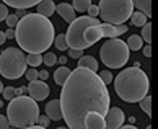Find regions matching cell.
Here are the masks:
<instances>
[{
    "label": "cell",
    "mask_w": 158,
    "mask_h": 129,
    "mask_svg": "<svg viewBox=\"0 0 158 129\" xmlns=\"http://www.w3.org/2000/svg\"><path fill=\"white\" fill-rule=\"evenodd\" d=\"M5 20H7V25H8V28H15V26H16V23H18V20H20V18H18V16H16L15 13H13V15H10V13H8V15H7V18H5Z\"/></svg>",
    "instance_id": "f546056e"
},
{
    "label": "cell",
    "mask_w": 158,
    "mask_h": 129,
    "mask_svg": "<svg viewBox=\"0 0 158 129\" xmlns=\"http://www.w3.org/2000/svg\"><path fill=\"white\" fill-rule=\"evenodd\" d=\"M127 33V26L122 23V25H111V23H96V25H91L85 30L83 33V39L85 43L90 46H93L96 43V41H99L101 38H119L121 34Z\"/></svg>",
    "instance_id": "9c48e42d"
},
{
    "label": "cell",
    "mask_w": 158,
    "mask_h": 129,
    "mask_svg": "<svg viewBox=\"0 0 158 129\" xmlns=\"http://www.w3.org/2000/svg\"><path fill=\"white\" fill-rule=\"evenodd\" d=\"M41 62H43V56H41L39 52H30V54L26 56V64L31 67H38Z\"/></svg>",
    "instance_id": "7402d4cb"
},
{
    "label": "cell",
    "mask_w": 158,
    "mask_h": 129,
    "mask_svg": "<svg viewBox=\"0 0 158 129\" xmlns=\"http://www.w3.org/2000/svg\"><path fill=\"white\" fill-rule=\"evenodd\" d=\"M7 15H8V7L3 3H0V21H3L7 18Z\"/></svg>",
    "instance_id": "d590c367"
},
{
    "label": "cell",
    "mask_w": 158,
    "mask_h": 129,
    "mask_svg": "<svg viewBox=\"0 0 158 129\" xmlns=\"http://www.w3.org/2000/svg\"><path fill=\"white\" fill-rule=\"evenodd\" d=\"M81 56H83V49H69V57H72V59H80Z\"/></svg>",
    "instance_id": "1f68e13d"
},
{
    "label": "cell",
    "mask_w": 158,
    "mask_h": 129,
    "mask_svg": "<svg viewBox=\"0 0 158 129\" xmlns=\"http://www.w3.org/2000/svg\"><path fill=\"white\" fill-rule=\"evenodd\" d=\"M142 39L145 41V43H152V23L147 21L145 25L142 26Z\"/></svg>",
    "instance_id": "484cf974"
},
{
    "label": "cell",
    "mask_w": 158,
    "mask_h": 129,
    "mask_svg": "<svg viewBox=\"0 0 158 129\" xmlns=\"http://www.w3.org/2000/svg\"><path fill=\"white\" fill-rule=\"evenodd\" d=\"M142 48H143V46H142ZM143 56H145V57H150V56H152V46H150V44H147V46L143 48Z\"/></svg>",
    "instance_id": "8d00e7d4"
},
{
    "label": "cell",
    "mask_w": 158,
    "mask_h": 129,
    "mask_svg": "<svg viewBox=\"0 0 158 129\" xmlns=\"http://www.w3.org/2000/svg\"><path fill=\"white\" fill-rule=\"evenodd\" d=\"M46 116L52 121L62 119V108H60L59 100H51V101L46 105Z\"/></svg>",
    "instance_id": "4fadbf2b"
},
{
    "label": "cell",
    "mask_w": 158,
    "mask_h": 129,
    "mask_svg": "<svg viewBox=\"0 0 158 129\" xmlns=\"http://www.w3.org/2000/svg\"><path fill=\"white\" fill-rule=\"evenodd\" d=\"M99 57L109 69L124 67L129 61V48L126 41L119 38H109V41H106L99 49Z\"/></svg>",
    "instance_id": "52a82bcc"
},
{
    "label": "cell",
    "mask_w": 158,
    "mask_h": 129,
    "mask_svg": "<svg viewBox=\"0 0 158 129\" xmlns=\"http://www.w3.org/2000/svg\"><path fill=\"white\" fill-rule=\"evenodd\" d=\"M15 38L26 52H46L54 43V25L41 13H26L16 23Z\"/></svg>",
    "instance_id": "7a4b0ae2"
},
{
    "label": "cell",
    "mask_w": 158,
    "mask_h": 129,
    "mask_svg": "<svg viewBox=\"0 0 158 129\" xmlns=\"http://www.w3.org/2000/svg\"><path fill=\"white\" fill-rule=\"evenodd\" d=\"M96 23H99V20L95 18V16H78V18H73L70 21V26H69L67 34H65L69 48H73V49L88 48V44L83 39V33L88 26L96 25Z\"/></svg>",
    "instance_id": "ba28073f"
},
{
    "label": "cell",
    "mask_w": 158,
    "mask_h": 129,
    "mask_svg": "<svg viewBox=\"0 0 158 129\" xmlns=\"http://www.w3.org/2000/svg\"><path fill=\"white\" fill-rule=\"evenodd\" d=\"M18 18H21V16H25L26 15V8H16V13H15Z\"/></svg>",
    "instance_id": "ab89813d"
},
{
    "label": "cell",
    "mask_w": 158,
    "mask_h": 129,
    "mask_svg": "<svg viewBox=\"0 0 158 129\" xmlns=\"http://www.w3.org/2000/svg\"><path fill=\"white\" fill-rule=\"evenodd\" d=\"M98 77L101 79L106 85L111 84V82H113V79H114V77H113V74H111L109 70H103V72H99V74H98Z\"/></svg>",
    "instance_id": "83f0119b"
},
{
    "label": "cell",
    "mask_w": 158,
    "mask_h": 129,
    "mask_svg": "<svg viewBox=\"0 0 158 129\" xmlns=\"http://www.w3.org/2000/svg\"><path fill=\"white\" fill-rule=\"evenodd\" d=\"M25 75H26V79L28 80H36V79H39L38 77V70L34 69V67H31V69H28V70H25Z\"/></svg>",
    "instance_id": "4dcf8cb0"
},
{
    "label": "cell",
    "mask_w": 158,
    "mask_h": 129,
    "mask_svg": "<svg viewBox=\"0 0 158 129\" xmlns=\"http://www.w3.org/2000/svg\"><path fill=\"white\" fill-rule=\"evenodd\" d=\"M26 56L20 48H7L0 54V75L8 80H16L25 75Z\"/></svg>",
    "instance_id": "8992f818"
},
{
    "label": "cell",
    "mask_w": 158,
    "mask_h": 129,
    "mask_svg": "<svg viewBox=\"0 0 158 129\" xmlns=\"http://www.w3.org/2000/svg\"><path fill=\"white\" fill-rule=\"evenodd\" d=\"M131 21H132V25H134V26H143L145 23L148 21V18L142 13V11H132Z\"/></svg>",
    "instance_id": "44dd1931"
},
{
    "label": "cell",
    "mask_w": 158,
    "mask_h": 129,
    "mask_svg": "<svg viewBox=\"0 0 158 129\" xmlns=\"http://www.w3.org/2000/svg\"><path fill=\"white\" fill-rule=\"evenodd\" d=\"M114 90L121 100L127 103H135L148 93V77L139 66L127 67L118 77L113 79Z\"/></svg>",
    "instance_id": "3957f363"
},
{
    "label": "cell",
    "mask_w": 158,
    "mask_h": 129,
    "mask_svg": "<svg viewBox=\"0 0 158 129\" xmlns=\"http://www.w3.org/2000/svg\"><path fill=\"white\" fill-rule=\"evenodd\" d=\"M54 44H56V48L59 49V51H65V49H69V44H67L65 34H57V36H54Z\"/></svg>",
    "instance_id": "cb8c5ba5"
},
{
    "label": "cell",
    "mask_w": 158,
    "mask_h": 129,
    "mask_svg": "<svg viewBox=\"0 0 158 129\" xmlns=\"http://www.w3.org/2000/svg\"><path fill=\"white\" fill-rule=\"evenodd\" d=\"M83 127H88V129H103L106 127L104 124V116L98 111H90L86 113L85 119H83Z\"/></svg>",
    "instance_id": "7c38bea8"
},
{
    "label": "cell",
    "mask_w": 158,
    "mask_h": 129,
    "mask_svg": "<svg viewBox=\"0 0 158 129\" xmlns=\"http://www.w3.org/2000/svg\"><path fill=\"white\" fill-rule=\"evenodd\" d=\"M3 106V103H2V100H0V108H2Z\"/></svg>",
    "instance_id": "bcb514c9"
},
{
    "label": "cell",
    "mask_w": 158,
    "mask_h": 129,
    "mask_svg": "<svg viewBox=\"0 0 158 129\" xmlns=\"http://www.w3.org/2000/svg\"><path fill=\"white\" fill-rule=\"evenodd\" d=\"M121 127H126V129H134L135 126H134L132 123H131V124H124V123H122V124H121Z\"/></svg>",
    "instance_id": "ee69618b"
},
{
    "label": "cell",
    "mask_w": 158,
    "mask_h": 129,
    "mask_svg": "<svg viewBox=\"0 0 158 129\" xmlns=\"http://www.w3.org/2000/svg\"><path fill=\"white\" fill-rule=\"evenodd\" d=\"M2 90H3V84H2V80H0V93H2Z\"/></svg>",
    "instance_id": "f6af8a7d"
},
{
    "label": "cell",
    "mask_w": 158,
    "mask_h": 129,
    "mask_svg": "<svg viewBox=\"0 0 158 129\" xmlns=\"http://www.w3.org/2000/svg\"><path fill=\"white\" fill-rule=\"evenodd\" d=\"M57 62H60V64H67V57H65V56H60L59 59H57Z\"/></svg>",
    "instance_id": "7bdbcfd3"
},
{
    "label": "cell",
    "mask_w": 158,
    "mask_h": 129,
    "mask_svg": "<svg viewBox=\"0 0 158 129\" xmlns=\"http://www.w3.org/2000/svg\"><path fill=\"white\" fill-rule=\"evenodd\" d=\"M86 11H88V16H98V13H99V8H98V5H90L88 8H86Z\"/></svg>",
    "instance_id": "e575fe53"
},
{
    "label": "cell",
    "mask_w": 158,
    "mask_h": 129,
    "mask_svg": "<svg viewBox=\"0 0 158 129\" xmlns=\"http://www.w3.org/2000/svg\"><path fill=\"white\" fill-rule=\"evenodd\" d=\"M127 48L129 51H140L143 46V39L142 36H139V34H131V38L127 39Z\"/></svg>",
    "instance_id": "d6986e66"
},
{
    "label": "cell",
    "mask_w": 158,
    "mask_h": 129,
    "mask_svg": "<svg viewBox=\"0 0 158 129\" xmlns=\"http://www.w3.org/2000/svg\"><path fill=\"white\" fill-rule=\"evenodd\" d=\"M8 127H11L8 118H7V116H3V114H0V129H8Z\"/></svg>",
    "instance_id": "836d02e7"
},
{
    "label": "cell",
    "mask_w": 158,
    "mask_h": 129,
    "mask_svg": "<svg viewBox=\"0 0 158 129\" xmlns=\"http://www.w3.org/2000/svg\"><path fill=\"white\" fill-rule=\"evenodd\" d=\"M56 11H57V13H59L65 21H69V23L75 18V10H73V7H72L70 3H59V5L56 7Z\"/></svg>",
    "instance_id": "5bb4252c"
},
{
    "label": "cell",
    "mask_w": 158,
    "mask_h": 129,
    "mask_svg": "<svg viewBox=\"0 0 158 129\" xmlns=\"http://www.w3.org/2000/svg\"><path fill=\"white\" fill-rule=\"evenodd\" d=\"M49 118H48V116H41L39 114V118H38V123H39V124H38V127H48L49 126ZM34 126H36V124H34Z\"/></svg>",
    "instance_id": "d6a6232c"
},
{
    "label": "cell",
    "mask_w": 158,
    "mask_h": 129,
    "mask_svg": "<svg viewBox=\"0 0 158 129\" xmlns=\"http://www.w3.org/2000/svg\"><path fill=\"white\" fill-rule=\"evenodd\" d=\"M59 101L65 124L72 129H81L86 113L98 111L103 116L108 113L111 98L106 84L96 72L77 67L70 70L69 77L62 84Z\"/></svg>",
    "instance_id": "6da1fadb"
},
{
    "label": "cell",
    "mask_w": 158,
    "mask_h": 129,
    "mask_svg": "<svg viewBox=\"0 0 158 129\" xmlns=\"http://www.w3.org/2000/svg\"><path fill=\"white\" fill-rule=\"evenodd\" d=\"M28 93H30V97L34 98L36 101H43V100L48 98L49 95V85L46 84L44 80H31L30 85H28Z\"/></svg>",
    "instance_id": "30bf717a"
},
{
    "label": "cell",
    "mask_w": 158,
    "mask_h": 129,
    "mask_svg": "<svg viewBox=\"0 0 158 129\" xmlns=\"http://www.w3.org/2000/svg\"><path fill=\"white\" fill-rule=\"evenodd\" d=\"M26 92V87H20V88H15V95H23Z\"/></svg>",
    "instance_id": "60d3db41"
},
{
    "label": "cell",
    "mask_w": 158,
    "mask_h": 129,
    "mask_svg": "<svg viewBox=\"0 0 158 129\" xmlns=\"http://www.w3.org/2000/svg\"><path fill=\"white\" fill-rule=\"evenodd\" d=\"M78 67H85V69H90L93 72H96L98 70V62L95 57L91 56H81L78 59Z\"/></svg>",
    "instance_id": "ac0fdd59"
},
{
    "label": "cell",
    "mask_w": 158,
    "mask_h": 129,
    "mask_svg": "<svg viewBox=\"0 0 158 129\" xmlns=\"http://www.w3.org/2000/svg\"><path fill=\"white\" fill-rule=\"evenodd\" d=\"M38 77L41 80H46V79L49 77V72H48V70H41V72H38Z\"/></svg>",
    "instance_id": "74e56055"
},
{
    "label": "cell",
    "mask_w": 158,
    "mask_h": 129,
    "mask_svg": "<svg viewBox=\"0 0 158 129\" xmlns=\"http://www.w3.org/2000/svg\"><path fill=\"white\" fill-rule=\"evenodd\" d=\"M134 7L139 8V11H142V13L150 18L152 16V0H132Z\"/></svg>",
    "instance_id": "e0dca14e"
},
{
    "label": "cell",
    "mask_w": 158,
    "mask_h": 129,
    "mask_svg": "<svg viewBox=\"0 0 158 129\" xmlns=\"http://www.w3.org/2000/svg\"><path fill=\"white\" fill-rule=\"evenodd\" d=\"M5 36H7L8 39H13L15 38V30H13V28H8L7 33H5Z\"/></svg>",
    "instance_id": "f35d334b"
},
{
    "label": "cell",
    "mask_w": 158,
    "mask_h": 129,
    "mask_svg": "<svg viewBox=\"0 0 158 129\" xmlns=\"http://www.w3.org/2000/svg\"><path fill=\"white\" fill-rule=\"evenodd\" d=\"M43 62H44L48 67H52V66L57 62V56L54 54V52H46V54L43 56Z\"/></svg>",
    "instance_id": "4316f807"
},
{
    "label": "cell",
    "mask_w": 158,
    "mask_h": 129,
    "mask_svg": "<svg viewBox=\"0 0 158 129\" xmlns=\"http://www.w3.org/2000/svg\"><path fill=\"white\" fill-rule=\"evenodd\" d=\"M2 2L15 8H31V7H36L41 0H2Z\"/></svg>",
    "instance_id": "2e32d148"
},
{
    "label": "cell",
    "mask_w": 158,
    "mask_h": 129,
    "mask_svg": "<svg viewBox=\"0 0 158 129\" xmlns=\"http://www.w3.org/2000/svg\"><path fill=\"white\" fill-rule=\"evenodd\" d=\"M104 124L106 127H111V129H116V127H121V124L124 123V111L118 106H113V108H108V113L104 114Z\"/></svg>",
    "instance_id": "8fae6325"
},
{
    "label": "cell",
    "mask_w": 158,
    "mask_h": 129,
    "mask_svg": "<svg viewBox=\"0 0 158 129\" xmlns=\"http://www.w3.org/2000/svg\"><path fill=\"white\" fill-rule=\"evenodd\" d=\"M139 103H140V110L147 116H152V97L145 95L142 100H139Z\"/></svg>",
    "instance_id": "603a6c76"
},
{
    "label": "cell",
    "mask_w": 158,
    "mask_h": 129,
    "mask_svg": "<svg viewBox=\"0 0 158 129\" xmlns=\"http://www.w3.org/2000/svg\"><path fill=\"white\" fill-rule=\"evenodd\" d=\"M2 95H3L5 100H11V98L15 97V88H13V87H3Z\"/></svg>",
    "instance_id": "f1b7e54d"
},
{
    "label": "cell",
    "mask_w": 158,
    "mask_h": 129,
    "mask_svg": "<svg viewBox=\"0 0 158 129\" xmlns=\"http://www.w3.org/2000/svg\"><path fill=\"white\" fill-rule=\"evenodd\" d=\"M91 5V0H73V10L80 11V13H83V11H86V8H88Z\"/></svg>",
    "instance_id": "d4e9b609"
},
{
    "label": "cell",
    "mask_w": 158,
    "mask_h": 129,
    "mask_svg": "<svg viewBox=\"0 0 158 129\" xmlns=\"http://www.w3.org/2000/svg\"><path fill=\"white\" fill-rule=\"evenodd\" d=\"M69 74H70V69L65 66V64H62V67H59L54 72V80H56V84L57 85H62L64 82H65V79L69 77Z\"/></svg>",
    "instance_id": "ffe728a7"
},
{
    "label": "cell",
    "mask_w": 158,
    "mask_h": 129,
    "mask_svg": "<svg viewBox=\"0 0 158 129\" xmlns=\"http://www.w3.org/2000/svg\"><path fill=\"white\" fill-rule=\"evenodd\" d=\"M36 7H38V13L48 16V18L56 11V5H54V2H52V0H41Z\"/></svg>",
    "instance_id": "9a60e30c"
},
{
    "label": "cell",
    "mask_w": 158,
    "mask_h": 129,
    "mask_svg": "<svg viewBox=\"0 0 158 129\" xmlns=\"http://www.w3.org/2000/svg\"><path fill=\"white\" fill-rule=\"evenodd\" d=\"M7 118L13 127H33L39 118V106L31 97H13L7 106Z\"/></svg>",
    "instance_id": "277c9868"
},
{
    "label": "cell",
    "mask_w": 158,
    "mask_h": 129,
    "mask_svg": "<svg viewBox=\"0 0 158 129\" xmlns=\"http://www.w3.org/2000/svg\"><path fill=\"white\" fill-rule=\"evenodd\" d=\"M99 16L104 23L122 25L131 18L134 11L132 0H99Z\"/></svg>",
    "instance_id": "5b68a950"
},
{
    "label": "cell",
    "mask_w": 158,
    "mask_h": 129,
    "mask_svg": "<svg viewBox=\"0 0 158 129\" xmlns=\"http://www.w3.org/2000/svg\"><path fill=\"white\" fill-rule=\"evenodd\" d=\"M5 41H7V36H5V33L0 31V46H2V44L5 43Z\"/></svg>",
    "instance_id": "b9f144b4"
}]
</instances>
